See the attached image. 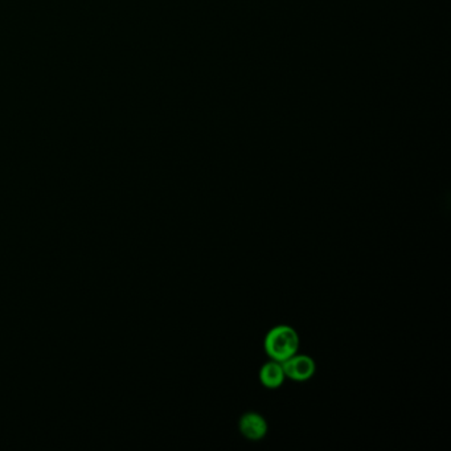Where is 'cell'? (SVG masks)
<instances>
[{
    "label": "cell",
    "mask_w": 451,
    "mask_h": 451,
    "mask_svg": "<svg viewBox=\"0 0 451 451\" xmlns=\"http://www.w3.org/2000/svg\"><path fill=\"white\" fill-rule=\"evenodd\" d=\"M284 376L290 380L307 381L314 376L316 367L315 361L307 355H294L282 363Z\"/></svg>",
    "instance_id": "cell-2"
},
{
    "label": "cell",
    "mask_w": 451,
    "mask_h": 451,
    "mask_svg": "<svg viewBox=\"0 0 451 451\" xmlns=\"http://www.w3.org/2000/svg\"><path fill=\"white\" fill-rule=\"evenodd\" d=\"M299 337L289 325H278L269 331L265 339V351L274 361L283 363L298 352Z\"/></svg>",
    "instance_id": "cell-1"
},
{
    "label": "cell",
    "mask_w": 451,
    "mask_h": 451,
    "mask_svg": "<svg viewBox=\"0 0 451 451\" xmlns=\"http://www.w3.org/2000/svg\"><path fill=\"white\" fill-rule=\"evenodd\" d=\"M284 379H286V376L283 372L282 363L271 360L259 371V380L269 389L280 388Z\"/></svg>",
    "instance_id": "cell-4"
},
{
    "label": "cell",
    "mask_w": 451,
    "mask_h": 451,
    "mask_svg": "<svg viewBox=\"0 0 451 451\" xmlns=\"http://www.w3.org/2000/svg\"><path fill=\"white\" fill-rule=\"evenodd\" d=\"M241 434L250 441H259L268 433V423L265 418L257 413H246L241 417Z\"/></svg>",
    "instance_id": "cell-3"
}]
</instances>
